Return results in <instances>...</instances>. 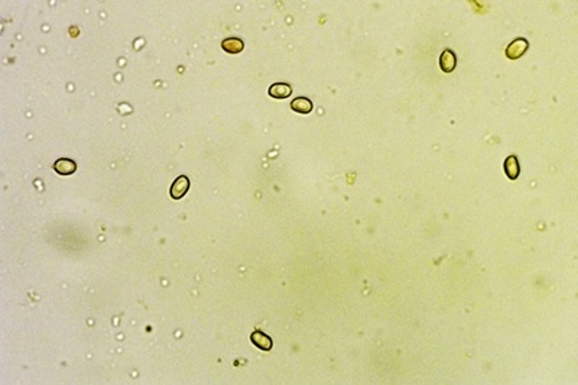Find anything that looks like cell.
Here are the masks:
<instances>
[{
  "label": "cell",
  "mask_w": 578,
  "mask_h": 385,
  "mask_svg": "<svg viewBox=\"0 0 578 385\" xmlns=\"http://www.w3.org/2000/svg\"><path fill=\"white\" fill-rule=\"evenodd\" d=\"M221 48L227 54H238V52L243 51L245 42L240 38H227L221 42Z\"/></svg>",
  "instance_id": "9c48e42d"
},
{
  "label": "cell",
  "mask_w": 578,
  "mask_h": 385,
  "mask_svg": "<svg viewBox=\"0 0 578 385\" xmlns=\"http://www.w3.org/2000/svg\"><path fill=\"white\" fill-rule=\"evenodd\" d=\"M268 93L273 99H288L291 93H292V88L286 83H275V84L269 87Z\"/></svg>",
  "instance_id": "ba28073f"
},
{
  "label": "cell",
  "mask_w": 578,
  "mask_h": 385,
  "mask_svg": "<svg viewBox=\"0 0 578 385\" xmlns=\"http://www.w3.org/2000/svg\"><path fill=\"white\" fill-rule=\"evenodd\" d=\"M291 109L297 113H302V115H308L311 113L314 109V104L309 99L306 97H297L291 102Z\"/></svg>",
  "instance_id": "52a82bcc"
},
{
  "label": "cell",
  "mask_w": 578,
  "mask_h": 385,
  "mask_svg": "<svg viewBox=\"0 0 578 385\" xmlns=\"http://www.w3.org/2000/svg\"><path fill=\"white\" fill-rule=\"evenodd\" d=\"M250 341H252V343L255 345L256 348H259V349L266 352L271 351L273 346L272 339L268 334H264L263 332H260V330H255L253 333L250 334Z\"/></svg>",
  "instance_id": "277c9868"
},
{
  "label": "cell",
  "mask_w": 578,
  "mask_h": 385,
  "mask_svg": "<svg viewBox=\"0 0 578 385\" xmlns=\"http://www.w3.org/2000/svg\"><path fill=\"white\" fill-rule=\"evenodd\" d=\"M188 190H189V178L185 177V175H179L178 178L174 181L170 194L174 200H181L182 197L187 194Z\"/></svg>",
  "instance_id": "7a4b0ae2"
},
{
  "label": "cell",
  "mask_w": 578,
  "mask_h": 385,
  "mask_svg": "<svg viewBox=\"0 0 578 385\" xmlns=\"http://www.w3.org/2000/svg\"><path fill=\"white\" fill-rule=\"evenodd\" d=\"M503 170L504 174L508 175V178L512 181L518 180L519 174H520V167H519V161L516 155H509L506 160H504V165H503Z\"/></svg>",
  "instance_id": "3957f363"
},
{
  "label": "cell",
  "mask_w": 578,
  "mask_h": 385,
  "mask_svg": "<svg viewBox=\"0 0 578 385\" xmlns=\"http://www.w3.org/2000/svg\"><path fill=\"white\" fill-rule=\"evenodd\" d=\"M529 48V42H527L525 38H518L515 39L513 42L509 43V47L506 48V57L509 60H518L520 58Z\"/></svg>",
  "instance_id": "6da1fadb"
},
{
  "label": "cell",
  "mask_w": 578,
  "mask_h": 385,
  "mask_svg": "<svg viewBox=\"0 0 578 385\" xmlns=\"http://www.w3.org/2000/svg\"><path fill=\"white\" fill-rule=\"evenodd\" d=\"M457 65V57L451 50H444L440 57V67L444 73H451L454 71Z\"/></svg>",
  "instance_id": "8992f818"
},
{
  "label": "cell",
  "mask_w": 578,
  "mask_h": 385,
  "mask_svg": "<svg viewBox=\"0 0 578 385\" xmlns=\"http://www.w3.org/2000/svg\"><path fill=\"white\" fill-rule=\"evenodd\" d=\"M54 170L60 175H71L77 171V164L69 158H60L54 163Z\"/></svg>",
  "instance_id": "5b68a950"
}]
</instances>
